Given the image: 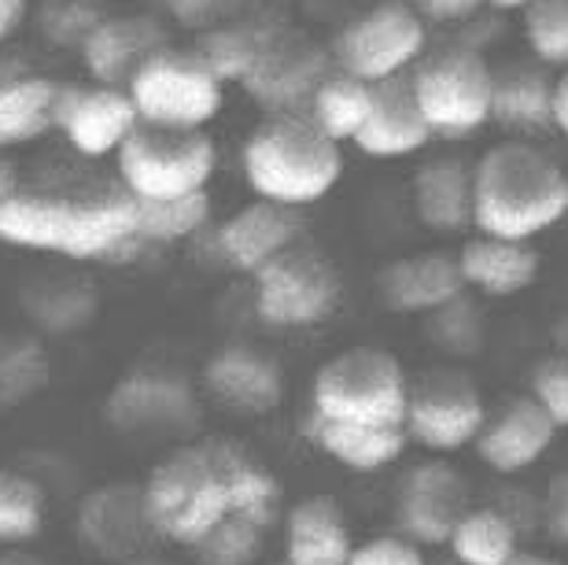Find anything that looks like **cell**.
<instances>
[{
	"label": "cell",
	"instance_id": "obj_38",
	"mask_svg": "<svg viewBox=\"0 0 568 565\" xmlns=\"http://www.w3.org/2000/svg\"><path fill=\"white\" fill-rule=\"evenodd\" d=\"M487 0H414V8L422 11V19L436 22H454V19H469L473 11H480Z\"/></svg>",
	"mask_w": 568,
	"mask_h": 565
},
{
	"label": "cell",
	"instance_id": "obj_10",
	"mask_svg": "<svg viewBox=\"0 0 568 565\" xmlns=\"http://www.w3.org/2000/svg\"><path fill=\"white\" fill-rule=\"evenodd\" d=\"M487 422L484 392L469 374L454 366H436L410 381V403H406V436L410 444L432 455H458L473 447Z\"/></svg>",
	"mask_w": 568,
	"mask_h": 565
},
{
	"label": "cell",
	"instance_id": "obj_46",
	"mask_svg": "<svg viewBox=\"0 0 568 565\" xmlns=\"http://www.w3.org/2000/svg\"><path fill=\"white\" fill-rule=\"evenodd\" d=\"M436 565H458V562H454V558H447V562H436Z\"/></svg>",
	"mask_w": 568,
	"mask_h": 565
},
{
	"label": "cell",
	"instance_id": "obj_40",
	"mask_svg": "<svg viewBox=\"0 0 568 565\" xmlns=\"http://www.w3.org/2000/svg\"><path fill=\"white\" fill-rule=\"evenodd\" d=\"M22 19H27V0H0V41H8Z\"/></svg>",
	"mask_w": 568,
	"mask_h": 565
},
{
	"label": "cell",
	"instance_id": "obj_41",
	"mask_svg": "<svg viewBox=\"0 0 568 565\" xmlns=\"http://www.w3.org/2000/svg\"><path fill=\"white\" fill-rule=\"evenodd\" d=\"M506 565H565L561 558H550V555H539V551H517L514 558Z\"/></svg>",
	"mask_w": 568,
	"mask_h": 565
},
{
	"label": "cell",
	"instance_id": "obj_36",
	"mask_svg": "<svg viewBox=\"0 0 568 565\" xmlns=\"http://www.w3.org/2000/svg\"><path fill=\"white\" fill-rule=\"evenodd\" d=\"M244 0H163V8L189 30H219Z\"/></svg>",
	"mask_w": 568,
	"mask_h": 565
},
{
	"label": "cell",
	"instance_id": "obj_37",
	"mask_svg": "<svg viewBox=\"0 0 568 565\" xmlns=\"http://www.w3.org/2000/svg\"><path fill=\"white\" fill-rule=\"evenodd\" d=\"M539 525L558 547H568V473H558L550 488L542 492L539 503Z\"/></svg>",
	"mask_w": 568,
	"mask_h": 565
},
{
	"label": "cell",
	"instance_id": "obj_33",
	"mask_svg": "<svg viewBox=\"0 0 568 565\" xmlns=\"http://www.w3.org/2000/svg\"><path fill=\"white\" fill-rule=\"evenodd\" d=\"M432 322H436V330H428V341H436V347H443V352H450V355H473L476 347L484 344L480 314L469 307L465 296L432 314Z\"/></svg>",
	"mask_w": 568,
	"mask_h": 565
},
{
	"label": "cell",
	"instance_id": "obj_28",
	"mask_svg": "<svg viewBox=\"0 0 568 565\" xmlns=\"http://www.w3.org/2000/svg\"><path fill=\"white\" fill-rule=\"evenodd\" d=\"M49 522V492L30 473L0 466V551L30 547Z\"/></svg>",
	"mask_w": 568,
	"mask_h": 565
},
{
	"label": "cell",
	"instance_id": "obj_16",
	"mask_svg": "<svg viewBox=\"0 0 568 565\" xmlns=\"http://www.w3.org/2000/svg\"><path fill=\"white\" fill-rule=\"evenodd\" d=\"M561 428L542 414V406L531 395L506 400L498 411H487V422L476 436V458L498 477H517L531 466H539L554 447Z\"/></svg>",
	"mask_w": 568,
	"mask_h": 565
},
{
	"label": "cell",
	"instance_id": "obj_45",
	"mask_svg": "<svg viewBox=\"0 0 568 565\" xmlns=\"http://www.w3.org/2000/svg\"><path fill=\"white\" fill-rule=\"evenodd\" d=\"M258 565H288V562H284V558H281V562H258Z\"/></svg>",
	"mask_w": 568,
	"mask_h": 565
},
{
	"label": "cell",
	"instance_id": "obj_24",
	"mask_svg": "<svg viewBox=\"0 0 568 565\" xmlns=\"http://www.w3.org/2000/svg\"><path fill=\"white\" fill-rule=\"evenodd\" d=\"M417 222L432 233H462L473 225V167L432 160L414 174Z\"/></svg>",
	"mask_w": 568,
	"mask_h": 565
},
{
	"label": "cell",
	"instance_id": "obj_27",
	"mask_svg": "<svg viewBox=\"0 0 568 565\" xmlns=\"http://www.w3.org/2000/svg\"><path fill=\"white\" fill-rule=\"evenodd\" d=\"M373 111V85L351 74H325V82L314 89L306 115L325 138H333L336 144L355 141L358 130L366 127Z\"/></svg>",
	"mask_w": 568,
	"mask_h": 565
},
{
	"label": "cell",
	"instance_id": "obj_44",
	"mask_svg": "<svg viewBox=\"0 0 568 565\" xmlns=\"http://www.w3.org/2000/svg\"><path fill=\"white\" fill-rule=\"evenodd\" d=\"M487 4L498 11H525L528 4H536V0H487Z\"/></svg>",
	"mask_w": 568,
	"mask_h": 565
},
{
	"label": "cell",
	"instance_id": "obj_39",
	"mask_svg": "<svg viewBox=\"0 0 568 565\" xmlns=\"http://www.w3.org/2000/svg\"><path fill=\"white\" fill-rule=\"evenodd\" d=\"M550 119H554V130H561L568 138V71L554 82V93H550Z\"/></svg>",
	"mask_w": 568,
	"mask_h": 565
},
{
	"label": "cell",
	"instance_id": "obj_30",
	"mask_svg": "<svg viewBox=\"0 0 568 565\" xmlns=\"http://www.w3.org/2000/svg\"><path fill=\"white\" fill-rule=\"evenodd\" d=\"M211 222V196L196 192V196L181 200H138V241L141 248H166L196 236L203 225Z\"/></svg>",
	"mask_w": 568,
	"mask_h": 565
},
{
	"label": "cell",
	"instance_id": "obj_3",
	"mask_svg": "<svg viewBox=\"0 0 568 565\" xmlns=\"http://www.w3.org/2000/svg\"><path fill=\"white\" fill-rule=\"evenodd\" d=\"M568 219V174L528 141H503L473 167V225L498 241H528Z\"/></svg>",
	"mask_w": 568,
	"mask_h": 565
},
{
	"label": "cell",
	"instance_id": "obj_19",
	"mask_svg": "<svg viewBox=\"0 0 568 565\" xmlns=\"http://www.w3.org/2000/svg\"><path fill=\"white\" fill-rule=\"evenodd\" d=\"M284 562L288 565H347L355 533L333 495H303L284 511Z\"/></svg>",
	"mask_w": 568,
	"mask_h": 565
},
{
	"label": "cell",
	"instance_id": "obj_8",
	"mask_svg": "<svg viewBox=\"0 0 568 565\" xmlns=\"http://www.w3.org/2000/svg\"><path fill=\"white\" fill-rule=\"evenodd\" d=\"M222 78L200 52L155 49L130 78V100L141 122L170 130H203L222 111Z\"/></svg>",
	"mask_w": 568,
	"mask_h": 565
},
{
	"label": "cell",
	"instance_id": "obj_18",
	"mask_svg": "<svg viewBox=\"0 0 568 565\" xmlns=\"http://www.w3.org/2000/svg\"><path fill=\"white\" fill-rule=\"evenodd\" d=\"M381 303L392 314H425L450 307L454 300L465 296V281L458 255L450 252H414L403 259H392L377 278Z\"/></svg>",
	"mask_w": 568,
	"mask_h": 565
},
{
	"label": "cell",
	"instance_id": "obj_17",
	"mask_svg": "<svg viewBox=\"0 0 568 565\" xmlns=\"http://www.w3.org/2000/svg\"><path fill=\"white\" fill-rule=\"evenodd\" d=\"M303 241V222L295 208H281L270 200H252L236 208L219 230V255L236 274L255 278L266 263H274L288 248Z\"/></svg>",
	"mask_w": 568,
	"mask_h": 565
},
{
	"label": "cell",
	"instance_id": "obj_25",
	"mask_svg": "<svg viewBox=\"0 0 568 565\" xmlns=\"http://www.w3.org/2000/svg\"><path fill=\"white\" fill-rule=\"evenodd\" d=\"M159 49V30L148 19H108L85 33L82 56L100 85H119Z\"/></svg>",
	"mask_w": 568,
	"mask_h": 565
},
{
	"label": "cell",
	"instance_id": "obj_4",
	"mask_svg": "<svg viewBox=\"0 0 568 565\" xmlns=\"http://www.w3.org/2000/svg\"><path fill=\"white\" fill-rule=\"evenodd\" d=\"M241 171L255 200L281 203V208H311L344 178V152L314 127L311 115L284 111L247 133Z\"/></svg>",
	"mask_w": 568,
	"mask_h": 565
},
{
	"label": "cell",
	"instance_id": "obj_31",
	"mask_svg": "<svg viewBox=\"0 0 568 565\" xmlns=\"http://www.w3.org/2000/svg\"><path fill=\"white\" fill-rule=\"evenodd\" d=\"M270 528L255 522H230L189 551L200 565H258Z\"/></svg>",
	"mask_w": 568,
	"mask_h": 565
},
{
	"label": "cell",
	"instance_id": "obj_9",
	"mask_svg": "<svg viewBox=\"0 0 568 565\" xmlns=\"http://www.w3.org/2000/svg\"><path fill=\"white\" fill-rule=\"evenodd\" d=\"M414 97L432 133L443 138H469L491 122L495 78L484 56L473 49H443L425 60L414 74Z\"/></svg>",
	"mask_w": 568,
	"mask_h": 565
},
{
	"label": "cell",
	"instance_id": "obj_12",
	"mask_svg": "<svg viewBox=\"0 0 568 565\" xmlns=\"http://www.w3.org/2000/svg\"><path fill=\"white\" fill-rule=\"evenodd\" d=\"M469 506L473 492L465 473L443 458H428L422 466L406 470V477L395 488V525H399V536L414 539L417 547H439L450 539L454 525Z\"/></svg>",
	"mask_w": 568,
	"mask_h": 565
},
{
	"label": "cell",
	"instance_id": "obj_32",
	"mask_svg": "<svg viewBox=\"0 0 568 565\" xmlns=\"http://www.w3.org/2000/svg\"><path fill=\"white\" fill-rule=\"evenodd\" d=\"M528 49L550 67H568V0H536L525 8Z\"/></svg>",
	"mask_w": 568,
	"mask_h": 565
},
{
	"label": "cell",
	"instance_id": "obj_20",
	"mask_svg": "<svg viewBox=\"0 0 568 565\" xmlns=\"http://www.w3.org/2000/svg\"><path fill=\"white\" fill-rule=\"evenodd\" d=\"M428 141L432 127L417 108L410 82L392 78V82L373 85V111L355 138L358 152L369 160H403V155L422 152Z\"/></svg>",
	"mask_w": 568,
	"mask_h": 565
},
{
	"label": "cell",
	"instance_id": "obj_42",
	"mask_svg": "<svg viewBox=\"0 0 568 565\" xmlns=\"http://www.w3.org/2000/svg\"><path fill=\"white\" fill-rule=\"evenodd\" d=\"M0 565H44V562L19 547V551H0Z\"/></svg>",
	"mask_w": 568,
	"mask_h": 565
},
{
	"label": "cell",
	"instance_id": "obj_26",
	"mask_svg": "<svg viewBox=\"0 0 568 565\" xmlns=\"http://www.w3.org/2000/svg\"><path fill=\"white\" fill-rule=\"evenodd\" d=\"M458 565H506L520 551V528L503 506H469L447 539Z\"/></svg>",
	"mask_w": 568,
	"mask_h": 565
},
{
	"label": "cell",
	"instance_id": "obj_35",
	"mask_svg": "<svg viewBox=\"0 0 568 565\" xmlns=\"http://www.w3.org/2000/svg\"><path fill=\"white\" fill-rule=\"evenodd\" d=\"M347 565H428L425 551L399 533L373 536L366 544H355V555Z\"/></svg>",
	"mask_w": 568,
	"mask_h": 565
},
{
	"label": "cell",
	"instance_id": "obj_7",
	"mask_svg": "<svg viewBox=\"0 0 568 565\" xmlns=\"http://www.w3.org/2000/svg\"><path fill=\"white\" fill-rule=\"evenodd\" d=\"M255 319L270 330L300 333L325 325L344 303V278L322 248L295 244L252 278Z\"/></svg>",
	"mask_w": 568,
	"mask_h": 565
},
{
	"label": "cell",
	"instance_id": "obj_2",
	"mask_svg": "<svg viewBox=\"0 0 568 565\" xmlns=\"http://www.w3.org/2000/svg\"><path fill=\"white\" fill-rule=\"evenodd\" d=\"M0 244L74 263H115L141 252L138 200L126 189L97 196L16 189L0 208Z\"/></svg>",
	"mask_w": 568,
	"mask_h": 565
},
{
	"label": "cell",
	"instance_id": "obj_23",
	"mask_svg": "<svg viewBox=\"0 0 568 565\" xmlns=\"http://www.w3.org/2000/svg\"><path fill=\"white\" fill-rule=\"evenodd\" d=\"M63 89L38 71L0 67V149L38 141L55 127Z\"/></svg>",
	"mask_w": 568,
	"mask_h": 565
},
{
	"label": "cell",
	"instance_id": "obj_34",
	"mask_svg": "<svg viewBox=\"0 0 568 565\" xmlns=\"http://www.w3.org/2000/svg\"><path fill=\"white\" fill-rule=\"evenodd\" d=\"M528 395L542 406V414L550 417L558 428H568V355L554 352L542 355L536 366H531L528 377Z\"/></svg>",
	"mask_w": 568,
	"mask_h": 565
},
{
	"label": "cell",
	"instance_id": "obj_1",
	"mask_svg": "<svg viewBox=\"0 0 568 565\" xmlns=\"http://www.w3.org/2000/svg\"><path fill=\"white\" fill-rule=\"evenodd\" d=\"M141 506L155 539L192 551L230 522L274 528L284 517V492L277 473L244 444L200 436L170 447L148 470Z\"/></svg>",
	"mask_w": 568,
	"mask_h": 565
},
{
	"label": "cell",
	"instance_id": "obj_22",
	"mask_svg": "<svg viewBox=\"0 0 568 565\" xmlns=\"http://www.w3.org/2000/svg\"><path fill=\"white\" fill-rule=\"evenodd\" d=\"M303 440L314 451H322L325 458H333L336 466H344L351 473H377L395 466L406 447H410V436L406 428H384V425H347V422H325L306 411L303 414Z\"/></svg>",
	"mask_w": 568,
	"mask_h": 565
},
{
	"label": "cell",
	"instance_id": "obj_21",
	"mask_svg": "<svg viewBox=\"0 0 568 565\" xmlns=\"http://www.w3.org/2000/svg\"><path fill=\"white\" fill-rule=\"evenodd\" d=\"M465 289L480 292L487 300H509L528 292L542 274V259L528 241H498V236L476 233L458 252Z\"/></svg>",
	"mask_w": 568,
	"mask_h": 565
},
{
	"label": "cell",
	"instance_id": "obj_5",
	"mask_svg": "<svg viewBox=\"0 0 568 565\" xmlns=\"http://www.w3.org/2000/svg\"><path fill=\"white\" fill-rule=\"evenodd\" d=\"M410 374L388 347L355 344L339 347L314 370L311 406L306 411L325 422L406 428Z\"/></svg>",
	"mask_w": 568,
	"mask_h": 565
},
{
	"label": "cell",
	"instance_id": "obj_13",
	"mask_svg": "<svg viewBox=\"0 0 568 565\" xmlns=\"http://www.w3.org/2000/svg\"><path fill=\"white\" fill-rule=\"evenodd\" d=\"M203 392L236 417H270L284 403L281 363L255 344H225L203 363Z\"/></svg>",
	"mask_w": 568,
	"mask_h": 565
},
{
	"label": "cell",
	"instance_id": "obj_43",
	"mask_svg": "<svg viewBox=\"0 0 568 565\" xmlns=\"http://www.w3.org/2000/svg\"><path fill=\"white\" fill-rule=\"evenodd\" d=\"M19 185H16V174H11V167L0 160V208H4V200L11 196V192H16Z\"/></svg>",
	"mask_w": 568,
	"mask_h": 565
},
{
	"label": "cell",
	"instance_id": "obj_6",
	"mask_svg": "<svg viewBox=\"0 0 568 565\" xmlns=\"http://www.w3.org/2000/svg\"><path fill=\"white\" fill-rule=\"evenodd\" d=\"M122 189L133 200H181L207 192L219 152L203 130H170L138 122L115 152Z\"/></svg>",
	"mask_w": 568,
	"mask_h": 565
},
{
	"label": "cell",
	"instance_id": "obj_11",
	"mask_svg": "<svg viewBox=\"0 0 568 565\" xmlns=\"http://www.w3.org/2000/svg\"><path fill=\"white\" fill-rule=\"evenodd\" d=\"M425 52V19L414 4L381 0L366 16L347 22L336 38V60L344 74L369 85L392 82Z\"/></svg>",
	"mask_w": 568,
	"mask_h": 565
},
{
	"label": "cell",
	"instance_id": "obj_15",
	"mask_svg": "<svg viewBox=\"0 0 568 565\" xmlns=\"http://www.w3.org/2000/svg\"><path fill=\"white\" fill-rule=\"evenodd\" d=\"M325 82V60L314 44H306L295 30H270L255 67L244 78L247 97L270 111H295L311 104L314 89Z\"/></svg>",
	"mask_w": 568,
	"mask_h": 565
},
{
	"label": "cell",
	"instance_id": "obj_29",
	"mask_svg": "<svg viewBox=\"0 0 568 565\" xmlns=\"http://www.w3.org/2000/svg\"><path fill=\"white\" fill-rule=\"evenodd\" d=\"M550 93L554 85L536 71H514L506 78H495L491 93V122L514 133H539L550 130Z\"/></svg>",
	"mask_w": 568,
	"mask_h": 565
},
{
	"label": "cell",
	"instance_id": "obj_14",
	"mask_svg": "<svg viewBox=\"0 0 568 565\" xmlns=\"http://www.w3.org/2000/svg\"><path fill=\"white\" fill-rule=\"evenodd\" d=\"M138 108L126 89L119 85H71L60 93L55 108V130L67 144L85 160L115 155L133 130H138Z\"/></svg>",
	"mask_w": 568,
	"mask_h": 565
}]
</instances>
